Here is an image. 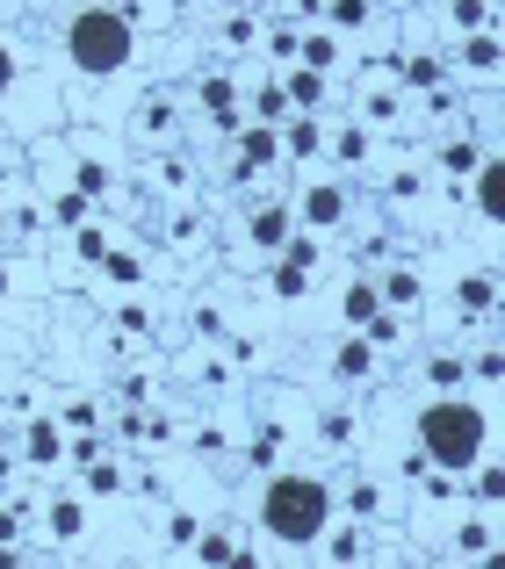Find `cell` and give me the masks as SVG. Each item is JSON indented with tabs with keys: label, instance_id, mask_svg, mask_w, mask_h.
<instances>
[{
	"label": "cell",
	"instance_id": "6da1fadb",
	"mask_svg": "<svg viewBox=\"0 0 505 569\" xmlns=\"http://www.w3.org/2000/svg\"><path fill=\"white\" fill-rule=\"evenodd\" d=\"M484 411L477 404H462V396H440V404H426L419 411V454L426 462H440V469H477L484 462Z\"/></svg>",
	"mask_w": 505,
	"mask_h": 569
},
{
	"label": "cell",
	"instance_id": "7a4b0ae2",
	"mask_svg": "<svg viewBox=\"0 0 505 569\" xmlns=\"http://www.w3.org/2000/svg\"><path fill=\"white\" fill-rule=\"evenodd\" d=\"M325 519H332V490L318 475H275L268 497H260V526L289 548H310L325 534Z\"/></svg>",
	"mask_w": 505,
	"mask_h": 569
},
{
	"label": "cell",
	"instance_id": "3957f363",
	"mask_svg": "<svg viewBox=\"0 0 505 569\" xmlns=\"http://www.w3.org/2000/svg\"><path fill=\"white\" fill-rule=\"evenodd\" d=\"M66 58L80 65V73H123L130 65V15H116V7H80L73 22H66Z\"/></svg>",
	"mask_w": 505,
	"mask_h": 569
},
{
	"label": "cell",
	"instance_id": "277c9868",
	"mask_svg": "<svg viewBox=\"0 0 505 569\" xmlns=\"http://www.w3.org/2000/svg\"><path fill=\"white\" fill-rule=\"evenodd\" d=\"M477 209H484L491 224H505V159H484V166H477Z\"/></svg>",
	"mask_w": 505,
	"mask_h": 569
},
{
	"label": "cell",
	"instance_id": "5b68a950",
	"mask_svg": "<svg viewBox=\"0 0 505 569\" xmlns=\"http://www.w3.org/2000/svg\"><path fill=\"white\" fill-rule=\"evenodd\" d=\"M253 238L260 245H289V209H260L253 216Z\"/></svg>",
	"mask_w": 505,
	"mask_h": 569
},
{
	"label": "cell",
	"instance_id": "8992f818",
	"mask_svg": "<svg viewBox=\"0 0 505 569\" xmlns=\"http://www.w3.org/2000/svg\"><path fill=\"white\" fill-rule=\"evenodd\" d=\"M339 209H347L339 188H310V202H303V216H310V224H339Z\"/></svg>",
	"mask_w": 505,
	"mask_h": 569
},
{
	"label": "cell",
	"instance_id": "52a82bcc",
	"mask_svg": "<svg viewBox=\"0 0 505 569\" xmlns=\"http://www.w3.org/2000/svg\"><path fill=\"white\" fill-rule=\"evenodd\" d=\"M268 159H275V130H253V137H246V159H238V174H260Z\"/></svg>",
	"mask_w": 505,
	"mask_h": 569
},
{
	"label": "cell",
	"instance_id": "ba28073f",
	"mask_svg": "<svg viewBox=\"0 0 505 569\" xmlns=\"http://www.w3.org/2000/svg\"><path fill=\"white\" fill-rule=\"evenodd\" d=\"M202 108H209L217 123H231V87H224V80H209V87H202Z\"/></svg>",
	"mask_w": 505,
	"mask_h": 569
},
{
	"label": "cell",
	"instance_id": "9c48e42d",
	"mask_svg": "<svg viewBox=\"0 0 505 569\" xmlns=\"http://www.w3.org/2000/svg\"><path fill=\"white\" fill-rule=\"evenodd\" d=\"M29 462H58V433H51V425L29 433Z\"/></svg>",
	"mask_w": 505,
	"mask_h": 569
},
{
	"label": "cell",
	"instance_id": "30bf717a",
	"mask_svg": "<svg viewBox=\"0 0 505 569\" xmlns=\"http://www.w3.org/2000/svg\"><path fill=\"white\" fill-rule=\"evenodd\" d=\"M275 295H303V260H282V267H275Z\"/></svg>",
	"mask_w": 505,
	"mask_h": 569
},
{
	"label": "cell",
	"instance_id": "8fae6325",
	"mask_svg": "<svg viewBox=\"0 0 505 569\" xmlns=\"http://www.w3.org/2000/svg\"><path fill=\"white\" fill-rule=\"evenodd\" d=\"M376 303H383V295H376V288L361 282L354 295H347V317H361V324H369V317H376Z\"/></svg>",
	"mask_w": 505,
	"mask_h": 569
},
{
	"label": "cell",
	"instance_id": "7c38bea8",
	"mask_svg": "<svg viewBox=\"0 0 505 569\" xmlns=\"http://www.w3.org/2000/svg\"><path fill=\"white\" fill-rule=\"evenodd\" d=\"M332 368H339L347 382H354V375H369V346H339V361H332Z\"/></svg>",
	"mask_w": 505,
	"mask_h": 569
},
{
	"label": "cell",
	"instance_id": "4fadbf2b",
	"mask_svg": "<svg viewBox=\"0 0 505 569\" xmlns=\"http://www.w3.org/2000/svg\"><path fill=\"white\" fill-rule=\"evenodd\" d=\"M303 58H310V73H325V65H332V58H339V51H332V44H325V36H310V44H303Z\"/></svg>",
	"mask_w": 505,
	"mask_h": 569
},
{
	"label": "cell",
	"instance_id": "5bb4252c",
	"mask_svg": "<svg viewBox=\"0 0 505 569\" xmlns=\"http://www.w3.org/2000/svg\"><path fill=\"white\" fill-rule=\"evenodd\" d=\"M470 65H477V73H491V65H499V44H491V36H477V44H470Z\"/></svg>",
	"mask_w": 505,
	"mask_h": 569
},
{
	"label": "cell",
	"instance_id": "9a60e30c",
	"mask_svg": "<svg viewBox=\"0 0 505 569\" xmlns=\"http://www.w3.org/2000/svg\"><path fill=\"white\" fill-rule=\"evenodd\" d=\"M404 80H419V87H433V80H440V65H433V58H411V65H404Z\"/></svg>",
	"mask_w": 505,
	"mask_h": 569
},
{
	"label": "cell",
	"instance_id": "2e32d148",
	"mask_svg": "<svg viewBox=\"0 0 505 569\" xmlns=\"http://www.w3.org/2000/svg\"><path fill=\"white\" fill-rule=\"evenodd\" d=\"M51 526H58L66 541H73V534H80V504H58V512H51Z\"/></svg>",
	"mask_w": 505,
	"mask_h": 569
},
{
	"label": "cell",
	"instance_id": "e0dca14e",
	"mask_svg": "<svg viewBox=\"0 0 505 569\" xmlns=\"http://www.w3.org/2000/svg\"><path fill=\"white\" fill-rule=\"evenodd\" d=\"M202 563H209V569L231 563V541H224V534H209V541H202Z\"/></svg>",
	"mask_w": 505,
	"mask_h": 569
},
{
	"label": "cell",
	"instance_id": "ac0fdd59",
	"mask_svg": "<svg viewBox=\"0 0 505 569\" xmlns=\"http://www.w3.org/2000/svg\"><path fill=\"white\" fill-rule=\"evenodd\" d=\"M282 108H289V95H282V87H268V95H260V115H268V123H282Z\"/></svg>",
	"mask_w": 505,
	"mask_h": 569
},
{
	"label": "cell",
	"instance_id": "d6986e66",
	"mask_svg": "<svg viewBox=\"0 0 505 569\" xmlns=\"http://www.w3.org/2000/svg\"><path fill=\"white\" fill-rule=\"evenodd\" d=\"M462 303H470V310H484V303H491V282H484V275H477V282H462Z\"/></svg>",
	"mask_w": 505,
	"mask_h": 569
},
{
	"label": "cell",
	"instance_id": "ffe728a7",
	"mask_svg": "<svg viewBox=\"0 0 505 569\" xmlns=\"http://www.w3.org/2000/svg\"><path fill=\"white\" fill-rule=\"evenodd\" d=\"M455 22H462V29H477V22H484V0H455Z\"/></svg>",
	"mask_w": 505,
	"mask_h": 569
},
{
	"label": "cell",
	"instance_id": "44dd1931",
	"mask_svg": "<svg viewBox=\"0 0 505 569\" xmlns=\"http://www.w3.org/2000/svg\"><path fill=\"white\" fill-rule=\"evenodd\" d=\"M477 490H484V497L499 504V497H505V469H484V483H477Z\"/></svg>",
	"mask_w": 505,
	"mask_h": 569
},
{
	"label": "cell",
	"instance_id": "7402d4cb",
	"mask_svg": "<svg viewBox=\"0 0 505 569\" xmlns=\"http://www.w3.org/2000/svg\"><path fill=\"white\" fill-rule=\"evenodd\" d=\"M7 87H15V51L0 44V101H7Z\"/></svg>",
	"mask_w": 505,
	"mask_h": 569
},
{
	"label": "cell",
	"instance_id": "603a6c76",
	"mask_svg": "<svg viewBox=\"0 0 505 569\" xmlns=\"http://www.w3.org/2000/svg\"><path fill=\"white\" fill-rule=\"evenodd\" d=\"M0 541H15V512H0Z\"/></svg>",
	"mask_w": 505,
	"mask_h": 569
},
{
	"label": "cell",
	"instance_id": "cb8c5ba5",
	"mask_svg": "<svg viewBox=\"0 0 505 569\" xmlns=\"http://www.w3.org/2000/svg\"><path fill=\"white\" fill-rule=\"evenodd\" d=\"M484 569H505V555H491V563H484Z\"/></svg>",
	"mask_w": 505,
	"mask_h": 569
},
{
	"label": "cell",
	"instance_id": "d4e9b609",
	"mask_svg": "<svg viewBox=\"0 0 505 569\" xmlns=\"http://www.w3.org/2000/svg\"><path fill=\"white\" fill-rule=\"evenodd\" d=\"M0 569H15V563H7V555H0Z\"/></svg>",
	"mask_w": 505,
	"mask_h": 569
}]
</instances>
